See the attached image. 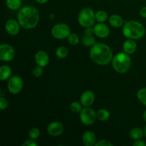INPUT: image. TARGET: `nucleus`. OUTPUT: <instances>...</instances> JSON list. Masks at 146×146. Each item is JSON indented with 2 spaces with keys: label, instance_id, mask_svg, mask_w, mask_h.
I'll use <instances>...</instances> for the list:
<instances>
[{
  "label": "nucleus",
  "instance_id": "nucleus-1",
  "mask_svg": "<svg viewBox=\"0 0 146 146\" xmlns=\"http://www.w3.org/2000/svg\"><path fill=\"white\" fill-rule=\"evenodd\" d=\"M39 21V13L36 8L25 6L18 13V21L20 26L26 29L35 28Z\"/></svg>",
  "mask_w": 146,
  "mask_h": 146
},
{
  "label": "nucleus",
  "instance_id": "nucleus-2",
  "mask_svg": "<svg viewBox=\"0 0 146 146\" xmlns=\"http://www.w3.org/2000/svg\"><path fill=\"white\" fill-rule=\"evenodd\" d=\"M90 58L98 65H107L113 60L112 50L104 44H95L90 50Z\"/></svg>",
  "mask_w": 146,
  "mask_h": 146
},
{
  "label": "nucleus",
  "instance_id": "nucleus-3",
  "mask_svg": "<svg viewBox=\"0 0 146 146\" xmlns=\"http://www.w3.org/2000/svg\"><path fill=\"white\" fill-rule=\"evenodd\" d=\"M123 34L131 39H140L145 34V29L142 24L136 21H128L123 27Z\"/></svg>",
  "mask_w": 146,
  "mask_h": 146
},
{
  "label": "nucleus",
  "instance_id": "nucleus-4",
  "mask_svg": "<svg viewBox=\"0 0 146 146\" xmlns=\"http://www.w3.org/2000/svg\"><path fill=\"white\" fill-rule=\"evenodd\" d=\"M113 67L119 74L128 72L131 66V59L126 53H118L113 58Z\"/></svg>",
  "mask_w": 146,
  "mask_h": 146
},
{
  "label": "nucleus",
  "instance_id": "nucleus-5",
  "mask_svg": "<svg viewBox=\"0 0 146 146\" xmlns=\"http://www.w3.org/2000/svg\"><path fill=\"white\" fill-rule=\"evenodd\" d=\"M96 14L90 7H85L80 11L78 14V21L80 25L84 28L91 27L95 23Z\"/></svg>",
  "mask_w": 146,
  "mask_h": 146
},
{
  "label": "nucleus",
  "instance_id": "nucleus-6",
  "mask_svg": "<svg viewBox=\"0 0 146 146\" xmlns=\"http://www.w3.org/2000/svg\"><path fill=\"white\" fill-rule=\"evenodd\" d=\"M97 118L96 113L93 108L85 107L80 112V120L81 123L86 125H91L96 121Z\"/></svg>",
  "mask_w": 146,
  "mask_h": 146
},
{
  "label": "nucleus",
  "instance_id": "nucleus-7",
  "mask_svg": "<svg viewBox=\"0 0 146 146\" xmlns=\"http://www.w3.org/2000/svg\"><path fill=\"white\" fill-rule=\"evenodd\" d=\"M51 34L56 39H64L70 35V28L66 24L59 23L53 27Z\"/></svg>",
  "mask_w": 146,
  "mask_h": 146
},
{
  "label": "nucleus",
  "instance_id": "nucleus-8",
  "mask_svg": "<svg viewBox=\"0 0 146 146\" xmlns=\"http://www.w3.org/2000/svg\"><path fill=\"white\" fill-rule=\"evenodd\" d=\"M24 86L22 78L18 76H14L9 79L8 86L9 91L12 94H17L21 91Z\"/></svg>",
  "mask_w": 146,
  "mask_h": 146
},
{
  "label": "nucleus",
  "instance_id": "nucleus-9",
  "mask_svg": "<svg viewBox=\"0 0 146 146\" xmlns=\"http://www.w3.org/2000/svg\"><path fill=\"white\" fill-rule=\"evenodd\" d=\"M15 56V51L11 45L2 44L0 46V59L2 61H10Z\"/></svg>",
  "mask_w": 146,
  "mask_h": 146
},
{
  "label": "nucleus",
  "instance_id": "nucleus-10",
  "mask_svg": "<svg viewBox=\"0 0 146 146\" xmlns=\"http://www.w3.org/2000/svg\"><path fill=\"white\" fill-rule=\"evenodd\" d=\"M64 131V127L61 122L54 121L48 124L47 127V131L51 136H59L63 133Z\"/></svg>",
  "mask_w": 146,
  "mask_h": 146
},
{
  "label": "nucleus",
  "instance_id": "nucleus-11",
  "mask_svg": "<svg viewBox=\"0 0 146 146\" xmlns=\"http://www.w3.org/2000/svg\"><path fill=\"white\" fill-rule=\"evenodd\" d=\"M5 29L9 34L15 36L19 32L20 24L14 19H9L5 24Z\"/></svg>",
  "mask_w": 146,
  "mask_h": 146
},
{
  "label": "nucleus",
  "instance_id": "nucleus-12",
  "mask_svg": "<svg viewBox=\"0 0 146 146\" xmlns=\"http://www.w3.org/2000/svg\"><path fill=\"white\" fill-rule=\"evenodd\" d=\"M94 30V34L99 38H106L109 35V28L104 23H99L95 25Z\"/></svg>",
  "mask_w": 146,
  "mask_h": 146
},
{
  "label": "nucleus",
  "instance_id": "nucleus-13",
  "mask_svg": "<svg viewBox=\"0 0 146 146\" xmlns=\"http://www.w3.org/2000/svg\"><path fill=\"white\" fill-rule=\"evenodd\" d=\"M95 101V94L91 91H86L81 97V103L84 106L89 107Z\"/></svg>",
  "mask_w": 146,
  "mask_h": 146
},
{
  "label": "nucleus",
  "instance_id": "nucleus-14",
  "mask_svg": "<svg viewBox=\"0 0 146 146\" xmlns=\"http://www.w3.org/2000/svg\"><path fill=\"white\" fill-rule=\"evenodd\" d=\"M35 61L37 65L41 67H45L49 62V56L44 51H38L35 55Z\"/></svg>",
  "mask_w": 146,
  "mask_h": 146
},
{
  "label": "nucleus",
  "instance_id": "nucleus-15",
  "mask_svg": "<svg viewBox=\"0 0 146 146\" xmlns=\"http://www.w3.org/2000/svg\"><path fill=\"white\" fill-rule=\"evenodd\" d=\"M83 143L86 146H93L96 143V136L92 131H86L82 136Z\"/></svg>",
  "mask_w": 146,
  "mask_h": 146
},
{
  "label": "nucleus",
  "instance_id": "nucleus-16",
  "mask_svg": "<svg viewBox=\"0 0 146 146\" xmlns=\"http://www.w3.org/2000/svg\"><path fill=\"white\" fill-rule=\"evenodd\" d=\"M124 51L128 54H132L136 51L137 45L136 43L133 41V39H128L125 40L123 43V46Z\"/></svg>",
  "mask_w": 146,
  "mask_h": 146
},
{
  "label": "nucleus",
  "instance_id": "nucleus-17",
  "mask_svg": "<svg viewBox=\"0 0 146 146\" xmlns=\"http://www.w3.org/2000/svg\"><path fill=\"white\" fill-rule=\"evenodd\" d=\"M109 23L113 27L118 28L122 27L123 24V20L122 17H120L118 14H113L109 17Z\"/></svg>",
  "mask_w": 146,
  "mask_h": 146
},
{
  "label": "nucleus",
  "instance_id": "nucleus-18",
  "mask_svg": "<svg viewBox=\"0 0 146 146\" xmlns=\"http://www.w3.org/2000/svg\"><path fill=\"white\" fill-rule=\"evenodd\" d=\"M11 75V69L8 66H1L0 68V80L5 81L10 78Z\"/></svg>",
  "mask_w": 146,
  "mask_h": 146
},
{
  "label": "nucleus",
  "instance_id": "nucleus-19",
  "mask_svg": "<svg viewBox=\"0 0 146 146\" xmlns=\"http://www.w3.org/2000/svg\"><path fill=\"white\" fill-rule=\"evenodd\" d=\"M144 135V131L140 128H134L130 131V137L133 140H139Z\"/></svg>",
  "mask_w": 146,
  "mask_h": 146
},
{
  "label": "nucleus",
  "instance_id": "nucleus-20",
  "mask_svg": "<svg viewBox=\"0 0 146 146\" xmlns=\"http://www.w3.org/2000/svg\"><path fill=\"white\" fill-rule=\"evenodd\" d=\"M6 4L9 9L15 11L21 6V0H6Z\"/></svg>",
  "mask_w": 146,
  "mask_h": 146
},
{
  "label": "nucleus",
  "instance_id": "nucleus-21",
  "mask_svg": "<svg viewBox=\"0 0 146 146\" xmlns=\"http://www.w3.org/2000/svg\"><path fill=\"white\" fill-rule=\"evenodd\" d=\"M97 118H98L99 121H107L108 118H110V112L106 109H104V108H101L99 109L96 113Z\"/></svg>",
  "mask_w": 146,
  "mask_h": 146
},
{
  "label": "nucleus",
  "instance_id": "nucleus-22",
  "mask_svg": "<svg viewBox=\"0 0 146 146\" xmlns=\"http://www.w3.org/2000/svg\"><path fill=\"white\" fill-rule=\"evenodd\" d=\"M96 43V39L92 36L85 35L82 38V44L86 46H94Z\"/></svg>",
  "mask_w": 146,
  "mask_h": 146
},
{
  "label": "nucleus",
  "instance_id": "nucleus-23",
  "mask_svg": "<svg viewBox=\"0 0 146 146\" xmlns=\"http://www.w3.org/2000/svg\"><path fill=\"white\" fill-rule=\"evenodd\" d=\"M96 21L99 23H104L108 19V14L106 11L101 10L96 14Z\"/></svg>",
  "mask_w": 146,
  "mask_h": 146
},
{
  "label": "nucleus",
  "instance_id": "nucleus-24",
  "mask_svg": "<svg viewBox=\"0 0 146 146\" xmlns=\"http://www.w3.org/2000/svg\"><path fill=\"white\" fill-rule=\"evenodd\" d=\"M56 54L60 58H64L68 56V50L65 46H60L56 51Z\"/></svg>",
  "mask_w": 146,
  "mask_h": 146
},
{
  "label": "nucleus",
  "instance_id": "nucleus-25",
  "mask_svg": "<svg viewBox=\"0 0 146 146\" xmlns=\"http://www.w3.org/2000/svg\"><path fill=\"white\" fill-rule=\"evenodd\" d=\"M137 97L141 104L146 106V87L141 88L137 93Z\"/></svg>",
  "mask_w": 146,
  "mask_h": 146
},
{
  "label": "nucleus",
  "instance_id": "nucleus-26",
  "mask_svg": "<svg viewBox=\"0 0 146 146\" xmlns=\"http://www.w3.org/2000/svg\"><path fill=\"white\" fill-rule=\"evenodd\" d=\"M28 135L29 137L31 139L36 140L40 136V131L37 128L34 127V128H31V129L29 131Z\"/></svg>",
  "mask_w": 146,
  "mask_h": 146
},
{
  "label": "nucleus",
  "instance_id": "nucleus-27",
  "mask_svg": "<svg viewBox=\"0 0 146 146\" xmlns=\"http://www.w3.org/2000/svg\"><path fill=\"white\" fill-rule=\"evenodd\" d=\"M82 104H80L78 101H74L70 106V108H71V111L73 113H78L81 111L82 110V106H81Z\"/></svg>",
  "mask_w": 146,
  "mask_h": 146
},
{
  "label": "nucleus",
  "instance_id": "nucleus-28",
  "mask_svg": "<svg viewBox=\"0 0 146 146\" xmlns=\"http://www.w3.org/2000/svg\"><path fill=\"white\" fill-rule=\"evenodd\" d=\"M68 41L71 45H77L79 42V37L76 34H70L68 36Z\"/></svg>",
  "mask_w": 146,
  "mask_h": 146
},
{
  "label": "nucleus",
  "instance_id": "nucleus-29",
  "mask_svg": "<svg viewBox=\"0 0 146 146\" xmlns=\"http://www.w3.org/2000/svg\"><path fill=\"white\" fill-rule=\"evenodd\" d=\"M42 68L43 67L40 66H38V65L37 66L34 67V68H33V71H32L33 75L36 77L41 76L43 74V72H44Z\"/></svg>",
  "mask_w": 146,
  "mask_h": 146
},
{
  "label": "nucleus",
  "instance_id": "nucleus-30",
  "mask_svg": "<svg viewBox=\"0 0 146 146\" xmlns=\"http://www.w3.org/2000/svg\"><path fill=\"white\" fill-rule=\"evenodd\" d=\"M7 107H8V101H7L6 98L1 96L0 98V109L3 111V110L6 109Z\"/></svg>",
  "mask_w": 146,
  "mask_h": 146
},
{
  "label": "nucleus",
  "instance_id": "nucleus-31",
  "mask_svg": "<svg viewBox=\"0 0 146 146\" xmlns=\"http://www.w3.org/2000/svg\"><path fill=\"white\" fill-rule=\"evenodd\" d=\"M96 146H112L113 144L106 140H102L96 143Z\"/></svg>",
  "mask_w": 146,
  "mask_h": 146
},
{
  "label": "nucleus",
  "instance_id": "nucleus-32",
  "mask_svg": "<svg viewBox=\"0 0 146 146\" xmlns=\"http://www.w3.org/2000/svg\"><path fill=\"white\" fill-rule=\"evenodd\" d=\"M23 146H37L38 145V143L36 142L35 141H34L33 139L27 140L24 143L22 144Z\"/></svg>",
  "mask_w": 146,
  "mask_h": 146
},
{
  "label": "nucleus",
  "instance_id": "nucleus-33",
  "mask_svg": "<svg viewBox=\"0 0 146 146\" xmlns=\"http://www.w3.org/2000/svg\"><path fill=\"white\" fill-rule=\"evenodd\" d=\"M84 33H85V35L92 36V34H94V30L91 27H87V28H86Z\"/></svg>",
  "mask_w": 146,
  "mask_h": 146
},
{
  "label": "nucleus",
  "instance_id": "nucleus-34",
  "mask_svg": "<svg viewBox=\"0 0 146 146\" xmlns=\"http://www.w3.org/2000/svg\"><path fill=\"white\" fill-rule=\"evenodd\" d=\"M134 146H145L146 143L144 141H141V140H137L135 143H133Z\"/></svg>",
  "mask_w": 146,
  "mask_h": 146
},
{
  "label": "nucleus",
  "instance_id": "nucleus-35",
  "mask_svg": "<svg viewBox=\"0 0 146 146\" xmlns=\"http://www.w3.org/2000/svg\"><path fill=\"white\" fill-rule=\"evenodd\" d=\"M140 14H141V17H143V18H146V7H143V8L141 9V11H140Z\"/></svg>",
  "mask_w": 146,
  "mask_h": 146
},
{
  "label": "nucleus",
  "instance_id": "nucleus-36",
  "mask_svg": "<svg viewBox=\"0 0 146 146\" xmlns=\"http://www.w3.org/2000/svg\"><path fill=\"white\" fill-rule=\"evenodd\" d=\"M36 1L38 3H39V4H45L46 2H47L48 0H36Z\"/></svg>",
  "mask_w": 146,
  "mask_h": 146
},
{
  "label": "nucleus",
  "instance_id": "nucleus-37",
  "mask_svg": "<svg viewBox=\"0 0 146 146\" xmlns=\"http://www.w3.org/2000/svg\"><path fill=\"white\" fill-rule=\"evenodd\" d=\"M143 118L144 121H145L146 122V110L145 111H144L143 114Z\"/></svg>",
  "mask_w": 146,
  "mask_h": 146
},
{
  "label": "nucleus",
  "instance_id": "nucleus-38",
  "mask_svg": "<svg viewBox=\"0 0 146 146\" xmlns=\"http://www.w3.org/2000/svg\"><path fill=\"white\" fill-rule=\"evenodd\" d=\"M144 135L146 137V125L145 126V128H144Z\"/></svg>",
  "mask_w": 146,
  "mask_h": 146
}]
</instances>
